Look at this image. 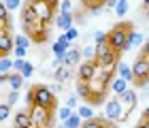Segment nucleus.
Listing matches in <instances>:
<instances>
[{
  "instance_id": "32",
  "label": "nucleus",
  "mask_w": 149,
  "mask_h": 128,
  "mask_svg": "<svg viewBox=\"0 0 149 128\" xmlns=\"http://www.w3.org/2000/svg\"><path fill=\"white\" fill-rule=\"evenodd\" d=\"M58 115H60V120H62V122H66V120H68V118L72 115V109H70V107H66V105H64L62 109L58 111Z\"/></svg>"
},
{
  "instance_id": "31",
  "label": "nucleus",
  "mask_w": 149,
  "mask_h": 128,
  "mask_svg": "<svg viewBox=\"0 0 149 128\" xmlns=\"http://www.w3.org/2000/svg\"><path fill=\"white\" fill-rule=\"evenodd\" d=\"M26 64H28V62H26V60H24V58H15V60H13V71H17V73H22V71L26 69Z\"/></svg>"
},
{
  "instance_id": "14",
  "label": "nucleus",
  "mask_w": 149,
  "mask_h": 128,
  "mask_svg": "<svg viewBox=\"0 0 149 128\" xmlns=\"http://www.w3.org/2000/svg\"><path fill=\"white\" fill-rule=\"evenodd\" d=\"M117 77H124L126 81H134L132 66H128L126 62H117Z\"/></svg>"
},
{
  "instance_id": "10",
  "label": "nucleus",
  "mask_w": 149,
  "mask_h": 128,
  "mask_svg": "<svg viewBox=\"0 0 149 128\" xmlns=\"http://www.w3.org/2000/svg\"><path fill=\"white\" fill-rule=\"evenodd\" d=\"M13 128H34V118L30 111H17L13 115Z\"/></svg>"
},
{
  "instance_id": "5",
  "label": "nucleus",
  "mask_w": 149,
  "mask_h": 128,
  "mask_svg": "<svg viewBox=\"0 0 149 128\" xmlns=\"http://www.w3.org/2000/svg\"><path fill=\"white\" fill-rule=\"evenodd\" d=\"M96 51H98V56H96L98 66H109V64H117L119 62V51H115L109 43L96 45Z\"/></svg>"
},
{
  "instance_id": "46",
  "label": "nucleus",
  "mask_w": 149,
  "mask_h": 128,
  "mask_svg": "<svg viewBox=\"0 0 149 128\" xmlns=\"http://www.w3.org/2000/svg\"><path fill=\"white\" fill-rule=\"evenodd\" d=\"M49 2H51V4H53V6H56V4H58V2H60V0H49Z\"/></svg>"
},
{
  "instance_id": "42",
  "label": "nucleus",
  "mask_w": 149,
  "mask_h": 128,
  "mask_svg": "<svg viewBox=\"0 0 149 128\" xmlns=\"http://www.w3.org/2000/svg\"><path fill=\"white\" fill-rule=\"evenodd\" d=\"M136 128H149V120H145V118H143V120H141V122L136 124Z\"/></svg>"
},
{
  "instance_id": "44",
  "label": "nucleus",
  "mask_w": 149,
  "mask_h": 128,
  "mask_svg": "<svg viewBox=\"0 0 149 128\" xmlns=\"http://www.w3.org/2000/svg\"><path fill=\"white\" fill-rule=\"evenodd\" d=\"M107 128H119V126H117V122H109V126H107Z\"/></svg>"
},
{
  "instance_id": "11",
  "label": "nucleus",
  "mask_w": 149,
  "mask_h": 128,
  "mask_svg": "<svg viewBox=\"0 0 149 128\" xmlns=\"http://www.w3.org/2000/svg\"><path fill=\"white\" fill-rule=\"evenodd\" d=\"M13 49H15V36H11L9 30H0V53L9 56Z\"/></svg>"
},
{
  "instance_id": "3",
  "label": "nucleus",
  "mask_w": 149,
  "mask_h": 128,
  "mask_svg": "<svg viewBox=\"0 0 149 128\" xmlns=\"http://www.w3.org/2000/svg\"><path fill=\"white\" fill-rule=\"evenodd\" d=\"M134 26L130 22H121L117 24L113 30H109V38H107V43H109L115 51H128V32H130Z\"/></svg>"
},
{
  "instance_id": "34",
  "label": "nucleus",
  "mask_w": 149,
  "mask_h": 128,
  "mask_svg": "<svg viewBox=\"0 0 149 128\" xmlns=\"http://www.w3.org/2000/svg\"><path fill=\"white\" fill-rule=\"evenodd\" d=\"M4 4L9 6V11H17L22 6V0H4Z\"/></svg>"
},
{
  "instance_id": "7",
  "label": "nucleus",
  "mask_w": 149,
  "mask_h": 128,
  "mask_svg": "<svg viewBox=\"0 0 149 128\" xmlns=\"http://www.w3.org/2000/svg\"><path fill=\"white\" fill-rule=\"evenodd\" d=\"M98 73H100V66H98L96 60H83V62L79 64V69H77V77L81 81H92Z\"/></svg>"
},
{
  "instance_id": "12",
  "label": "nucleus",
  "mask_w": 149,
  "mask_h": 128,
  "mask_svg": "<svg viewBox=\"0 0 149 128\" xmlns=\"http://www.w3.org/2000/svg\"><path fill=\"white\" fill-rule=\"evenodd\" d=\"M72 24H74V13L70 11V13H62L60 11V15L56 17V26L60 30H68V28H72Z\"/></svg>"
},
{
  "instance_id": "49",
  "label": "nucleus",
  "mask_w": 149,
  "mask_h": 128,
  "mask_svg": "<svg viewBox=\"0 0 149 128\" xmlns=\"http://www.w3.org/2000/svg\"><path fill=\"white\" fill-rule=\"evenodd\" d=\"M58 128H66V124H64V122H62V124H60V126H58Z\"/></svg>"
},
{
  "instance_id": "40",
  "label": "nucleus",
  "mask_w": 149,
  "mask_h": 128,
  "mask_svg": "<svg viewBox=\"0 0 149 128\" xmlns=\"http://www.w3.org/2000/svg\"><path fill=\"white\" fill-rule=\"evenodd\" d=\"M98 2H102V0H81V4L87 6V9H92L94 4H98Z\"/></svg>"
},
{
  "instance_id": "20",
  "label": "nucleus",
  "mask_w": 149,
  "mask_h": 128,
  "mask_svg": "<svg viewBox=\"0 0 149 128\" xmlns=\"http://www.w3.org/2000/svg\"><path fill=\"white\" fill-rule=\"evenodd\" d=\"M53 77H56V81H58V83H64L66 79H70V71H68V66L62 64L60 69H56V75H53Z\"/></svg>"
},
{
  "instance_id": "26",
  "label": "nucleus",
  "mask_w": 149,
  "mask_h": 128,
  "mask_svg": "<svg viewBox=\"0 0 149 128\" xmlns=\"http://www.w3.org/2000/svg\"><path fill=\"white\" fill-rule=\"evenodd\" d=\"M15 47H24V49H28V47H30V36L28 34H17L15 36Z\"/></svg>"
},
{
  "instance_id": "16",
  "label": "nucleus",
  "mask_w": 149,
  "mask_h": 128,
  "mask_svg": "<svg viewBox=\"0 0 149 128\" xmlns=\"http://www.w3.org/2000/svg\"><path fill=\"white\" fill-rule=\"evenodd\" d=\"M128 83H130V81H126L124 77H115L113 81H111V90L119 96V94H124V92L128 90Z\"/></svg>"
},
{
  "instance_id": "18",
  "label": "nucleus",
  "mask_w": 149,
  "mask_h": 128,
  "mask_svg": "<svg viewBox=\"0 0 149 128\" xmlns=\"http://www.w3.org/2000/svg\"><path fill=\"white\" fill-rule=\"evenodd\" d=\"M9 24H11V19H9V6L2 2V4H0V30H9Z\"/></svg>"
},
{
  "instance_id": "48",
  "label": "nucleus",
  "mask_w": 149,
  "mask_h": 128,
  "mask_svg": "<svg viewBox=\"0 0 149 128\" xmlns=\"http://www.w3.org/2000/svg\"><path fill=\"white\" fill-rule=\"evenodd\" d=\"M143 4H145V6H149V0H143Z\"/></svg>"
},
{
  "instance_id": "9",
  "label": "nucleus",
  "mask_w": 149,
  "mask_h": 128,
  "mask_svg": "<svg viewBox=\"0 0 149 128\" xmlns=\"http://www.w3.org/2000/svg\"><path fill=\"white\" fill-rule=\"evenodd\" d=\"M32 4H34V9H36V13H38V17L43 19L45 24H51V19H53V6L49 0H30Z\"/></svg>"
},
{
  "instance_id": "24",
  "label": "nucleus",
  "mask_w": 149,
  "mask_h": 128,
  "mask_svg": "<svg viewBox=\"0 0 149 128\" xmlns=\"http://www.w3.org/2000/svg\"><path fill=\"white\" fill-rule=\"evenodd\" d=\"M81 128H104V124H102V118H92V120H85Z\"/></svg>"
},
{
  "instance_id": "45",
  "label": "nucleus",
  "mask_w": 149,
  "mask_h": 128,
  "mask_svg": "<svg viewBox=\"0 0 149 128\" xmlns=\"http://www.w3.org/2000/svg\"><path fill=\"white\" fill-rule=\"evenodd\" d=\"M143 118H145V120H149V107L145 109V113H143Z\"/></svg>"
},
{
  "instance_id": "2",
  "label": "nucleus",
  "mask_w": 149,
  "mask_h": 128,
  "mask_svg": "<svg viewBox=\"0 0 149 128\" xmlns=\"http://www.w3.org/2000/svg\"><path fill=\"white\" fill-rule=\"evenodd\" d=\"M26 100H28V107L38 105V107H45V109H53L56 107V92L47 85H34L28 90Z\"/></svg>"
},
{
  "instance_id": "25",
  "label": "nucleus",
  "mask_w": 149,
  "mask_h": 128,
  "mask_svg": "<svg viewBox=\"0 0 149 128\" xmlns=\"http://www.w3.org/2000/svg\"><path fill=\"white\" fill-rule=\"evenodd\" d=\"M13 71V60L9 56H2V60H0V73H11Z\"/></svg>"
},
{
  "instance_id": "15",
  "label": "nucleus",
  "mask_w": 149,
  "mask_h": 128,
  "mask_svg": "<svg viewBox=\"0 0 149 128\" xmlns=\"http://www.w3.org/2000/svg\"><path fill=\"white\" fill-rule=\"evenodd\" d=\"M74 90H77V94H79V96L83 98V100H87V103H90L92 92H90V83H87V81H81V79H79L77 85H74Z\"/></svg>"
},
{
  "instance_id": "17",
  "label": "nucleus",
  "mask_w": 149,
  "mask_h": 128,
  "mask_svg": "<svg viewBox=\"0 0 149 128\" xmlns=\"http://www.w3.org/2000/svg\"><path fill=\"white\" fill-rule=\"evenodd\" d=\"M26 81H24V75L22 73H17V71H13L9 73V85H11V90H19Z\"/></svg>"
},
{
  "instance_id": "43",
  "label": "nucleus",
  "mask_w": 149,
  "mask_h": 128,
  "mask_svg": "<svg viewBox=\"0 0 149 128\" xmlns=\"http://www.w3.org/2000/svg\"><path fill=\"white\" fill-rule=\"evenodd\" d=\"M51 90H53V92H56V94H58L60 90H62V83H58V81H56V83H53V85H51Z\"/></svg>"
},
{
  "instance_id": "8",
  "label": "nucleus",
  "mask_w": 149,
  "mask_h": 128,
  "mask_svg": "<svg viewBox=\"0 0 149 128\" xmlns=\"http://www.w3.org/2000/svg\"><path fill=\"white\" fill-rule=\"evenodd\" d=\"M121 111H124V105H121L119 98H109L104 103V118L111 120V122H119Z\"/></svg>"
},
{
  "instance_id": "41",
  "label": "nucleus",
  "mask_w": 149,
  "mask_h": 128,
  "mask_svg": "<svg viewBox=\"0 0 149 128\" xmlns=\"http://www.w3.org/2000/svg\"><path fill=\"white\" fill-rule=\"evenodd\" d=\"M141 56L149 58V41H145V43H143V47H141Z\"/></svg>"
},
{
  "instance_id": "36",
  "label": "nucleus",
  "mask_w": 149,
  "mask_h": 128,
  "mask_svg": "<svg viewBox=\"0 0 149 128\" xmlns=\"http://www.w3.org/2000/svg\"><path fill=\"white\" fill-rule=\"evenodd\" d=\"M66 36H68L70 43L77 41V38H79V30H77V28H68V30H66Z\"/></svg>"
},
{
  "instance_id": "4",
  "label": "nucleus",
  "mask_w": 149,
  "mask_h": 128,
  "mask_svg": "<svg viewBox=\"0 0 149 128\" xmlns=\"http://www.w3.org/2000/svg\"><path fill=\"white\" fill-rule=\"evenodd\" d=\"M30 113L34 118V128H51L53 126V109H45V107L32 105Z\"/></svg>"
},
{
  "instance_id": "21",
  "label": "nucleus",
  "mask_w": 149,
  "mask_h": 128,
  "mask_svg": "<svg viewBox=\"0 0 149 128\" xmlns=\"http://www.w3.org/2000/svg\"><path fill=\"white\" fill-rule=\"evenodd\" d=\"M83 122H85V120L81 118L79 113H72V115L66 120L64 124H66V128H81V126H83Z\"/></svg>"
},
{
  "instance_id": "39",
  "label": "nucleus",
  "mask_w": 149,
  "mask_h": 128,
  "mask_svg": "<svg viewBox=\"0 0 149 128\" xmlns=\"http://www.w3.org/2000/svg\"><path fill=\"white\" fill-rule=\"evenodd\" d=\"M66 107L74 109V107H77V96H68V98H66Z\"/></svg>"
},
{
  "instance_id": "13",
  "label": "nucleus",
  "mask_w": 149,
  "mask_h": 128,
  "mask_svg": "<svg viewBox=\"0 0 149 128\" xmlns=\"http://www.w3.org/2000/svg\"><path fill=\"white\" fill-rule=\"evenodd\" d=\"M81 58H83V53L81 49H68L66 51V66H79L81 64Z\"/></svg>"
},
{
  "instance_id": "37",
  "label": "nucleus",
  "mask_w": 149,
  "mask_h": 128,
  "mask_svg": "<svg viewBox=\"0 0 149 128\" xmlns=\"http://www.w3.org/2000/svg\"><path fill=\"white\" fill-rule=\"evenodd\" d=\"M32 73H34V66L28 62V64H26V69L22 71V75H24V79H28V77H32Z\"/></svg>"
},
{
  "instance_id": "38",
  "label": "nucleus",
  "mask_w": 149,
  "mask_h": 128,
  "mask_svg": "<svg viewBox=\"0 0 149 128\" xmlns=\"http://www.w3.org/2000/svg\"><path fill=\"white\" fill-rule=\"evenodd\" d=\"M15 58H26V53H28V49H24V47H15Z\"/></svg>"
},
{
  "instance_id": "29",
  "label": "nucleus",
  "mask_w": 149,
  "mask_h": 128,
  "mask_svg": "<svg viewBox=\"0 0 149 128\" xmlns=\"http://www.w3.org/2000/svg\"><path fill=\"white\" fill-rule=\"evenodd\" d=\"M4 98H6V100H4V103L13 107V105H15V103H17V100H19V90H11V92H9V94H6V96H4Z\"/></svg>"
},
{
  "instance_id": "22",
  "label": "nucleus",
  "mask_w": 149,
  "mask_h": 128,
  "mask_svg": "<svg viewBox=\"0 0 149 128\" xmlns=\"http://www.w3.org/2000/svg\"><path fill=\"white\" fill-rule=\"evenodd\" d=\"M77 113H79V115L83 118V120H92V118H94V109H92V105H81L79 109H77Z\"/></svg>"
},
{
  "instance_id": "35",
  "label": "nucleus",
  "mask_w": 149,
  "mask_h": 128,
  "mask_svg": "<svg viewBox=\"0 0 149 128\" xmlns=\"http://www.w3.org/2000/svg\"><path fill=\"white\" fill-rule=\"evenodd\" d=\"M60 11L62 13H70L72 11V2L70 0H62V2H60Z\"/></svg>"
},
{
  "instance_id": "47",
  "label": "nucleus",
  "mask_w": 149,
  "mask_h": 128,
  "mask_svg": "<svg viewBox=\"0 0 149 128\" xmlns=\"http://www.w3.org/2000/svg\"><path fill=\"white\" fill-rule=\"evenodd\" d=\"M145 15L149 17V6H145Z\"/></svg>"
},
{
  "instance_id": "23",
  "label": "nucleus",
  "mask_w": 149,
  "mask_h": 128,
  "mask_svg": "<svg viewBox=\"0 0 149 128\" xmlns=\"http://www.w3.org/2000/svg\"><path fill=\"white\" fill-rule=\"evenodd\" d=\"M128 9H130V4H128V0H117V4H115V13H117V17H124Z\"/></svg>"
},
{
  "instance_id": "19",
  "label": "nucleus",
  "mask_w": 149,
  "mask_h": 128,
  "mask_svg": "<svg viewBox=\"0 0 149 128\" xmlns=\"http://www.w3.org/2000/svg\"><path fill=\"white\" fill-rule=\"evenodd\" d=\"M139 47V45H143V34H141V32H134V28L128 32V49H130V47Z\"/></svg>"
},
{
  "instance_id": "33",
  "label": "nucleus",
  "mask_w": 149,
  "mask_h": 128,
  "mask_svg": "<svg viewBox=\"0 0 149 128\" xmlns=\"http://www.w3.org/2000/svg\"><path fill=\"white\" fill-rule=\"evenodd\" d=\"M9 115H11V105L2 103V105H0V120H6Z\"/></svg>"
},
{
  "instance_id": "27",
  "label": "nucleus",
  "mask_w": 149,
  "mask_h": 128,
  "mask_svg": "<svg viewBox=\"0 0 149 128\" xmlns=\"http://www.w3.org/2000/svg\"><path fill=\"white\" fill-rule=\"evenodd\" d=\"M107 38H109V32H102V30H96V32H94V41H96V45H104Z\"/></svg>"
},
{
  "instance_id": "30",
  "label": "nucleus",
  "mask_w": 149,
  "mask_h": 128,
  "mask_svg": "<svg viewBox=\"0 0 149 128\" xmlns=\"http://www.w3.org/2000/svg\"><path fill=\"white\" fill-rule=\"evenodd\" d=\"M51 51H53V56H60V53H66V51H68V47H64L60 41H56V43L51 45Z\"/></svg>"
},
{
  "instance_id": "50",
  "label": "nucleus",
  "mask_w": 149,
  "mask_h": 128,
  "mask_svg": "<svg viewBox=\"0 0 149 128\" xmlns=\"http://www.w3.org/2000/svg\"><path fill=\"white\" fill-rule=\"evenodd\" d=\"M102 2H104V4H107V2H109V0H102Z\"/></svg>"
},
{
  "instance_id": "6",
  "label": "nucleus",
  "mask_w": 149,
  "mask_h": 128,
  "mask_svg": "<svg viewBox=\"0 0 149 128\" xmlns=\"http://www.w3.org/2000/svg\"><path fill=\"white\" fill-rule=\"evenodd\" d=\"M132 73H134V79H136L139 85H147V81H149V58L139 56L132 62Z\"/></svg>"
},
{
  "instance_id": "28",
  "label": "nucleus",
  "mask_w": 149,
  "mask_h": 128,
  "mask_svg": "<svg viewBox=\"0 0 149 128\" xmlns=\"http://www.w3.org/2000/svg\"><path fill=\"white\" fill-rule=\"evenodd\" d=\"M83 60H96L98 56V51H96V47H83Z\"/></svg>"
},
{
  "instance_id": "1",
  "label": "nucleus",
  "mask_w": 149,
  "mask_h": 128,
  "mask_svg": "<svg viewBox=\"0 0 149 128\" xmlns=\"http://www.w3.org/2000/svg\"><path fill=\"white\" fill-rule=\"evenodd\" d=\"M22 28H24V34H28L34 43H43L47 38V24L38 17L34 4L30 0L24 6V13H22Z\"/></svg>"
}]
</instances>
